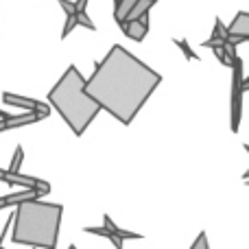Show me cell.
<instances>
[{
  "instance_id": "52a82bcc",
  "label": "cell",
  "mask_w": 249,
  "mask_h": 249,
  "mask_svg": "<svg viewBox=\"0 0 249 249\" xmlns=\"http://www.w3.org/2000/svg\"><path fill=\"white\" fill-rule=\"evenodd\" d=\"M153 2L155 0H136V4H133L131 13L127 16V20H138L142 13H149V9L153 7Z\"/></svg>"
},
{
  "instance_id": "2e32d148",
  "label": "cell",
  "mask_w": 249,
  "mask_h": 249,
  "mask_svg": "<svg viewBox=\"0 0 249 249\" xmlns=\"http://www.w3.org/2000/svg\"><path fill=\"white\" fill-rule=\"evenodd\" d=\"M105 228H109V230H112V232H114V234H121V228H118V225H116V223H114V221H112V219H109V216H107V214H105Z\"/></svg>"
},
{
  "instance_id": "3957f363",
  "label": "cell",
  "mask_w": 249,
  "mask_h": 249,
  "mask_svg": "<svg viewBox=\"0 0 249 249\" xmlns=\"http://www.w3.org/2000/svg\"><path fill=\"white\" fill-rule=\"evenodd\" d=\"M59 203H44L37 199L20 201L13 212V243L31 247H55L59 234Z\"/></svg>"
},
{
  "instance_id": "7c38bea8",
  "label": "cell",
  "mask_w": 249,
  "mask_h": 249,
  "mask_svg": "<svg viewBox=\"0 0 249 249\" xmlns=\"http://www.w3.org/2000/svg\"><path fill=\"white\" fill-rule=\"evenodd\" d=\"M214 35L216 37H223V39H228V35H230V29H225V24L221 20H216V26H214Z\"/></svg>"
},
{
  "instance_id": "5bb4252c",
  "label": "cell",
  "mask_w": 249,
  "mask_h": 249,
  "mask_svg": "<svg viewBox=\"0 0 249 249\" xmlns=\"http://www.w3.org/2000/svg\"><path fill=\"white\" fill-rule=\"evenodd\" d=\"M193 249H208V236H206V232L199 234V238L193 243Z\"/></svg>"
},
{
  "instance_id": "e0dca14e",
  "label": "cell",
  "mask_w": 249,
  "mask_h": 249,
  "mask_svg": "<svg viewBox=\"0 0 249 249\" xmlns=\"http://www.w3.org/2000/svg\"><path fill=\"white\" fill-rule=\"evenodd\" d=\"M86 4H88V0H77L74 7H77V11H86Z\"/></svg>"
},
{
  "instance_id": "9c48e42d",
  "label": "cell",
  "mask_w": 249,
  "mask_h": 249,
  "mask_svg": "<svg viewBox=\"0 0 249 249\" xmlns=\"http://www.w3.org/2000/svg\"><path fill=\"white\" fill-rule=\"evenodd\" d=\"M77 20H79V24L86 26V29H90V31H94V29H96L94 22L90 20V16H88L86 11H77Z\"/></svg>"
},
{
  "instance_id": "6da1fadb",
  "label": "cell",
  "mask_w": 249,
  "mask_h": 249,
  "mask_svg": "<svg viewBox=\"0 0 249 249\" xmlns=\"http://www.w3.org/2000/svg\"><path fill=\"white\" fill-rule=\"evenodd\" d=\"M160 81L162 74L116 44L105 59L96 64L94 74L86 81V90L99 101L101 109H107L116 121L129 124Z\"/></svg>"
},
{
  "instance_id": "277c9868",
  "label": "cell",
  "mask_w": 249,
  "mask_h": 249,
  "mask_svg": "<svg viewBox=\"0 0 249 249\" xmlns=\"http://www.w3.org/2000/svg\"><path fill=\"white\" fill-rule=\"evenodd\" d=\"M146 29H149V26H144L140 20H127V29H124L123 33L127 35L129 39H136V42H140V39H144Z\"/></svg>"
},
{
  "instance_id": "8fae6325",
  "label": "cell",
  "mask_w": 249,
  "mask_h": 249,
  "mask_svg": "<svg viewBox=\"0 0 249 249\" xmlns=\"http://www.w3.org/2000/svg\"><path fill=\"white\" fill-rule=\"evenodd\" d=\"M20 164H22V149H16V153H13V162H11V168H9V173H11V175H16L18 168H20Z\"/></svg>"
},
{
  "instance_id": "ba28073f",
  "label": "cell",
  "mask_w": 249,
  "mask_h": 249,
  "mask_svg": "<svg viewBox=\"0 0 249 249\" xmlns=\"http://www.w3.org/2000/svg\"><path fill=\"white\" fill-rule=\"evenodd\" d=\"M86 232H88V234H99V236H107L116 247L123 245V238L118 236V234H114L109 228H86Z\"/></svg>"
},
{
  "instance_id": "7a4b0ae2",
  "label": "cell",
  "mask_w": 249,
  "mask_h": 249,
  "mask_svg": "<svg viewBox=\"0 0 249 249\" xmlns=\"http://www.w3.org/2000/svg\"><path fill=\"white\" fill-rule=\"evenodd\" d=\"M48 99L74 136H81L101 112L99 101L86 90V79L74 66H68L64 77L48 92Z\"/></svg>"
},
{
  "instance_id": "5b68a950",
  "label": "cell",
  "mask_w": 249,
  "mask_h": 249,
  "mask_svg": "<svg viewBox=\"0 0 249 249\" xmlns=\"http://www.w3.org/2000/svg\"><path fill=\"white\" fill-rule=\"evenodd\" d=\"M230 33H238V35H245L249 39V13L241 11L236 13V18H234V22L230 24Z\"/></svg>"
},
{
  "instance_id": "ac0fdd59",
  "label": "cell",
  "mask_w": 249,
  "mask_h": 249,
  "mask_svg": "<svg viewBox=\"0 0 249 249\" xmlns=\"http://www.w3.org/2000/svg\"><path fill=\"white\" fill-rule=\"evenodd\" d=\"M245 151H247V153H249V144H245Z\"/></svg>"
},
{
  "instance_id": "9a60e30c",
  "label": "cell",
  "mask_w": 249,
  "mask_h": 249,
  "mask_svg": "<svg viewBox=\"0 0 249 249\" xmlns=\"http://www.w3.org/2000/svg\"><path fill=\"white\" fill-rule=\"evenodd\" d=\"M59 4L64 7V11L68 13V16L70 13H77V7H74V2H70V0H59Z\"/></svg>"
},
{
  "instance_id": "30bf717a",
  "label": "cell",
  "mask_w": 249,
  "mask_h": 249,
  "mask_svg": "<svg viewBox=\"0 0 249 249\" xmlns=\"http://www.w3.org/2000/svg\"><path fill=\"white\" fill-rule=\"evenodd\" d=\"M77 24H79V20H77V13H70V16H68V20H66V26H64V37H68V35H70V31H72Z\"/></svg>"
},
{
  "instance_id": "8992f818",
  "label": "cell",
  "mask_w": 249,
  "mask_h": 249,
  "mask_svg": "<svg viewBox=\"0 0 249 249\" xmlns=\"http://www.w3.org/2000/svg\"><path fill=\"white\" fill-rule=\"evenodd\" d=\"M133 4H136V0H116V7H114V18H116V22L127 20Z\"/></svg>"
},
{
  "instance_id": "4fadbf2b",
  "label": "cell",
  "mask_w": 249,
  "mask_h": 249,
  "mask_svg": "<svg viewBox=\"0 0 249 249\" xmlns=\"http://www.w3.org/2000/svg\"><path fill=\"white\" fill-rule=\"evenodd\" d=\"M175 44H177V46H181V51L186 53V57H188V59H197V55H195V53L190 51V46L184 42V39H175Z\"/></svg>"
}]
</instances>
